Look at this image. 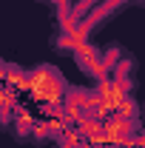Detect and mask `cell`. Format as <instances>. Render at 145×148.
Instances as JSON below:
<instances>
[{"mask_svg": "<svg viewBox=\"0 0 145 148\" xmlns=\"http://www.w3.org/2000/svg\"><path fill=\"white\" fill-rule=\"evenodd\" d=\"M29 86H31V91L40 97V100H60V94H63V80L57 77V71L51 69H40L29 77Z\"/></svg>", "mask_w": 145, "mask_h": 148, "instance_id": "1", "label": "cell"}]
</instances>
